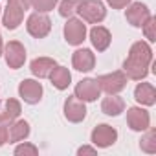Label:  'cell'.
I'll return each mask as SVG.
<instances>
[{
    "mask_svg": "<svg viewBox=\"0 0 156 156\" xmlns=\"http://www.w3.org/2000/svg\"><path fill=\"white\" fill-rule=\"evenodd\" d=\"M107 2H108V6H112V9H123L132 0H107Z\"/></svg>",
    "mask_w": 156,
    "mask_h": 156,
    "instance_id": "obj_28",
    "label": "cell"
},
{
    "mask_svg": "<svg viewBox=\"0 0 156 156\" xmlns=\"http://www.w3.org/2000/svg\"><path fill=\"white\" fill-rule=\"evenodd\" d=\"M24 13H26V11L20 9L19 6L8 2V8H6V11H4V15H2V24H4L8 30H17V28L20 26L22 19H24Z\"/></svg>",
    "mask_w": 156,
    "mask_h": 156,
    "instance_id": "obj_16",
    "label": "cell"
},
{
    "mask_svg": "<svg viewBox=\"0 0 156 156\" xmlns=\"http://www.w3.org/2000/svg\"><path fill=\"white\" fill-rule=\"evenodd\" d=\"M127 79H129V77L125 75V72H112V73L99 75L96 81H98L101 92H107V94H119V92L127 87Z\"/></svg>",
    "mask_w": 156,
    "mask_h": 156,
    "instance_id": "obj_3",
    "label": "cell"
},
{
    "mask_svg": "<svg viewBox=\"0 0 156 156\" xmlns=\"http://www.w3.org/2000/svg\"><path fill=\"white\" fill-rule=\"evenodd\" d=\"M64 39L72 46H79L87 39V24L75 17H70L64 24Z\"/></svg>",
    "mask_w": 156,
    "mask_h": 156,
    "instance_id": "obj_5",
    "label": "cell"
},
{
    "mask_svg": "<svg viewBox=\"0 0 156 156\" xmlns=\"http://www.w3.org/2000/svg\"><path fill=\"white\" fill-rule=\"evenodd\" d=\"M81 4H83V0H62L61 6H59V13H61V17H64V19L73 17L77 11H79Z\"/></svg>",
    "mask_w": 156,
    "mask_h": 156,
    "instance_id": "obj_23",
    "label": "cell"
},
{
    "mask_svg": "<svg viewBox=\"0 0 156 156\" xmlns=\"http://www.w3.org/2000/svg\"><path fill=\"white\" fill-rule=\"evenodd\" d=\"M59 0H31V8L37 13H48L57 6Z\"/></svg>",
    "mask_w": 156,
    "mask_h": 156,
    "instance_id": "obj_24",
    "label": "cell"
},
{
    "mask_svg": "<svg viewBox=\"0 0 156 156\" xmlns=\"http://www.w3.org/2000/svg\"><path fill=\"white\" fill-rule=\"evenodd\" d=\"M140 149L143 152H149V154H154L156 152V130L154 129H147V134L141 136Z\"/></svg>",
    "mask_w": 156,
    "mask_h": 156,
    "instance_id": "obj_22",
    "label": "cell"
},
{
    "mask_svg": "<svg viewBox=\"0 0 156 156\" xmlns=\"http://www.w3.org/2000/svg\"><path fill=\"white\" fill-rule=\"evenodd\" d=\"M9 4H15V6H19L20 9L28 11V9L31 8V0H9Z\"/></svg>",
    "mask_w": 156,
    "mask_h": 156,
    "instance_id": "obj_29",
    "label": "cell"
},
{
    "mask_svg": "<svg viewBox=\"0 0 156 156\" xmlns=\"http://www.w3.org/2000/svg\"><path fill=\"white\" fill-rule=\"evenodd\" d=\"M143 33H145V37H147V41L149 42H154L156 41V33H154V28H156V20H154V17H151L143 26Z\"/></svg>",
    "mask_w": 156,
    "mask_h": 156,
    "instance_id": "obj_25",
    "label": "cell"
},
{
    "mask_svg": "<svg viewBox=\"0 0 156 156\" xmlns=\"http://www.w3.org/2000/svg\"><path fill=\"white\" fill-rule=\"evenodd\" d=\"M9 121H0V147L8 143V134H9Z\"/></svg>",
    "mask_w": 156,
    "mask_h": 156,
    "instance_id": "obj_27",
    "label": "cell"
},
{
    "mask_svg": "<svg viewBox=\"0 0 156 156\" xmlns=\"http://www.w3.org/2000/svg\"><path fill=\"white\" fill-rule=\"evenodd\" d=\"M64 118L72 123H79L87 118V107H85V101H81L79 98L75 96H70L66 101H64Z\"/></svg>",
    "mask_w": 156,
    "mask_h": 156,
    "instance_id": "obj_9",
    "label": "cell"
},
{
    "mask_svg": "<svg viewBox=\"0 0 156 156\" xmlns=\"http://www.w3.org/2000/svg\"><path fill=\"white\" fill-rule=\"evenodd\" d=\"M48 77H50L51 85H53L57 90H66V88L70 87V83H72V73H70V70L64 68V66H55Z\"/></svg>",
    "mask_w": 156,
    "mask_h": 156,
    "instance_id": "obj_18",
    "label": "cell"
},
{
    "mask_svg": "<svg viewBox=\"0 0 156 156\" xmlns=\"http://www.w3.org/2000/svg\"><path fill=\"white\" fill-rule=\"evenodd\" d=\"M90 41H92V44H94V48L98 51H105L110 46L112 35H110V31L105 26H94L90 30Z\"/></svg>",
    "mask_w": 156,
    "mask_h": 156,
    "instance_id": "obj_17",
    "label": "cell"
},
{
    "mask_svg": "<svg viewBox=\"0 0 156 156\" xmlns=\"http://www.w3.org/2000/svg\"><path fill=\"white\" fill-rule=\"evenodd\" d=\"M101 96V88L96 79H83L75 85V98H79L81 101H96Z\"/></svg>",
    "mask_w": 156,
    "mask_h": 156,
    "instance_id": "obj_11",
    "label": "cell"
},
{
    "mask_svg": "<svg viewBox=\"0 0 156 156\" xmlns=\"http://www.w3.org/2000/svg\"><path fill=\"white\" fill-rule=\"evenodd\" d=\"M15 154L17 156H20V154H30V156H35V154H39V149L35 147V145H31V143H20L17 149H15Z\"/></svg>",
    "mask_w": 156,
    "mask_h": 156,
    "instance_id": "obj_26",
    "label": "cell"
},
{
    "mask_svg": "<svg viewBox=\"0 0 156 156\" xmlns=\"http://www.w3.org/2000/svg\"><path fill=\"white\" fill-rule=\"evenodd\" d=\"M2 51H4V44H2V35H0V55H2Z\"/></svg>",
    "mask_w": 156,
    "mask_h": 156,
    "instance_id": "obj_31",
    "label": "cell"
},
{
    "mask_svg": "<svg viewBox=\"0 0 156 156\" xmlns=\"http://www.w3.org/2000/svg\"><path fill=\"white\" fill-rule=\"evenodd\" d=\"M57 66V62L51 59V57H37L31 61L30 64V70L35 77H39V79H44V77H48L51 73V70Z\"/></svg>",
    "mask_w": 156,
    "mask_h": 156,
    "instance_id": "obj_15",
    "label": "cell"
},
{
    "mask_svg": "<svg viewBox=\"0 0 156 156\" xmlns=\"http://www.w3.org/2000/svg\"><path fill=\"white\" fill-rule=\"evenodd\" d=\"M77 13L88 24H99L107 17V8L101 0H83V4Z\"/></svg>",
    "mask_w": 156,
    "mask_h": 156,
    "instance_id": "obj_2",
    "label": "cell"
},
{
    "mask_svg": "<svg viewBox=\"0 0 156 156\" xmlns=\"http://www.w3.org/2000/svg\"><path fill=\"white\" fill-rule=\"evenodd\" d=\"M20 116V103L17 99H6L0 105V121H15Z\"/></svg>",
    "mask_w": 156,
    "mask_h": 156,
    "instance_id": "obj_21",
    "label": "cell"
},
{
    "mask_svg": "<svg viewBox=\"0 0 156 156\" xmlns=\"http://www.w3.org/2000/svg\"><path fill=\"white\" fill-rule=\"evenodd\" d=\"M28 136H30V123L26 119H19V121H11L9 123V134H8V141L9 143L22 141Z\"/></svg>",
    "mask_w": 156,
    "mask_h": 156,
    "instance_id": "obj_20",
    "label": "cell"
},
{
    "mask_svg": "<svg viewBox=\"0 0 156 156\" xmlns=\"http://www.w3.org/2000/svg\"><path fill=\"white\" fill-rule=\"evenodd\" d=\"M77 154H96V149L88 147V145H83V147L77 149Z\"/></svg>",
    "mask_w": 156,
    "mask_h": 156,
    "instance_id": "obj_30",
    "label": "cell"
},
{
    "mask_svg": "<svg viewBox=\"0 0 156 156\" xmlns=\"http://www.w3.org/2000/svg\"><path fill=\"white\" fill-rule=\"evenodd\" d=\"M26 30L31 37L35 39H44L50 30H51V20L46 13H31L28 17V22H26Z\"/></svg>",
    "mask_w": 156,
    "mask_h": 156,
    "instance_id": "obj_4",
    "label": "cell"
},
{
    "mask_svg": "<svg viewBox=\"0 0 156 156\" xmlns=\"http://www.w3.org/2000/svg\"><path fill=\"white\" fill-rule=\"evenodd\" d=\"M127 125L136 130V132H141V130H147L149 125H151V116L145 108L141 107H130L127 110Z\"/></svg>",
    "mask_w": 156,
    "mask_h": 156,
    "instance_id": "obj_8",
    "label": "cell"
},
{
    "mask_svg": "<svg viewBox=\"0 0 156 156\" xmlns=\"http://www.w3.org/2000/svg\"><path fill=\"white\" fill-rule=\"evenodd\" d=\"M90 140H92V143H94L96 147L105 149V147H110V145L116 143V140H118V130H116L114 127L107 125V123H101V125H98V127L92 130Z\"/></svg>",
    "mask_w": 156,
    "mask_h": 156,
    "instance_id": "obj_6",
    "label": "cell"
},
{
    "mask_svg": "<svg viewBox=\"0 0 156 156\" xmlns=\"http://www.w3.org/2000/svg\"><path fill=\"white\" fill-rule=\"evenodd\" d=\"M72 64L77 72H90L96 66V55L88 48L75 50L73 55H72Z\"/></svg>",
    "mask_w": 156,
    "mask_h": 156,
    "instance_id": "obj_13",
    "label": "cell"
},
{
    "mask_svg": "<svg viewBox=\"0 0 156 156\" xmlns=\"http://www.w3.org/2000/svg\"><path fill=\"white\" fill-rule=\"evenodd\" d=\"M123 110H125V101L118 94H108V98L101 101V112L107 116H119Z\"/></svg>",
    "mask_w": 156,
    "mask_h": 156,
    "instance_id": "obj_19",
    "label": "cell"
},
{
    "mask_svg": "<svg viewBox=\"0 0 156 156\" xmlns=\"http://www.w3.org/2000/svg\"><path fill=\"white\" fill-rule=\"evenodd\" d=\"M4 55H6V62L11 70H17L24 64L26 61V48L19 42V41H9L4 48Z\"/></svg>",
    "mask_w": 156,
    "mask_h": 156,
    "instance_id": "obj_7",
    "label": "cell"
},
{
    "mask_svg": "<svg viewBox=\"0 0 156 156\" xmlns=\"http://www.w3.org/2000/svg\"><path fill=\"white\" fill-rule=\"evenodd\" d=\"M125 17H127V20H129L130 26H134V28H141V26L152 17V15H151L149 8H147L145 4H141V2H134V4H130V6L127 8Z\"/></svg>",
    "mask_w": 156,
    "mask_h": 156,
    "instance_id": "obj_12",
    "label": "cell"
},
{
    "mask_svg": "<svg viewBox=\"0 0 156 156\" xmlns=\"http://www.w3.org/2000/svg\"><path fill=\"white\" fill-rule=\"evenodd\" d=\"M152 62V50L145 41H138L130 46L129 50V57L123 62V72L129 79L134 81H141L147 77L149 68Z\"/></svg>",
    "mask_w": 156,
    "mask_h": 156,
    "instance_id": "obj_1",
    "label": "cell"
},
{
    "mask_svg": "<svg viewBox=\"0 0 156 156\" xmlns=\"http://www.w3.org/2000/svg\"><path fill=\"white\" fill-rule=\"evenodd\" d=\"M134 99L140 105L152 107L156 103V88L151 83H138V87L134 88Z\"/></svg>",
    "mask_w": 156,
    "mask_h": 156,
    "instance_id": "obj_14",
    "label": "cell"
},
{
    "mask_svg": "<svg viewBox=\"0 0 156 156\" xmlns=\"http://www.w3.org/2000/svg\"><path fill=\"white\" fill-rule=\"evenodd\" d=\"M19 96L30 103V105H35L41 101L42 98V85L35 79H24L20 85H19Z\"/></svg>",
    "mask_w": 156,
    "mask_h": 156,
    "instance_id": "obj_10",
    "label": "cell"
}]
</instances>
